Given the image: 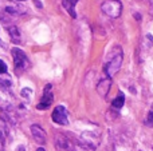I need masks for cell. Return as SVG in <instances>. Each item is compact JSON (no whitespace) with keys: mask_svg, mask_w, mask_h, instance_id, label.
Masks as SVG:
<instances>
[{"mask_svg":"<svg viewBox=\"0 0 153 151\" xmlns=\"http://www.w3.org/2000/svg\"><path fill=\"white\" fill-rule=\"evenodd\" d=\"M124 103H125V96L122 92H120L118 95H117V98L111 102V106H113L114 108H121V107L124 106Z\"/></svg>","mask_w":153,"mask_h":151,"instance_id":"11","label":"cell"},{"mask_svg":"<svg viewBox=\"0 0 153 151\" xmlns=\"http://www.w3.org/2000/svg\"><path fill=\"white\" fill-rule=\"evenodd\" d=\"M36 151H46V150H45V149H43V147H39V149H38Z\"/></svg>","mask_w":153,"mask_h":151,"instance_id":"15","label":"cell"},{"mask_svg":"<svg viewBox=\"0 0 153 151\" xmlns=\"http://www.w3.org/2000/svg\"><path fill=\"white\" fill-rule=\"evenodd\" d=\"M122 59H124V52H122L121 47H120V45L113 47V50H111L108 55L105 66H103V71H105L106 76L111 79V78L120 71V68H121V66H122Z\"/></svg>","mask_w":153,"mask_h":151,"instance_id":"1","label":"cell"},{"mask_svg":"<svg viewBox=\"0 0 153 151\" xmlns=\"http://www.w3.org/2000/svg\"><path fill=\"white\" fill-rule=\"evenodd\" d=\"M16 1H26V0H16Z\"/></svg>","mask_w":153,"mask_h":151,"instance_id":"16","label":"cell"},{"mask_svg":"<svg viewBox=\"0 0 153 151\" xmlns=\"http://www.w3.org/2000/svg\"><path fill=\"white\" fill-rule=\"evenodd\" d=\"M53 120L55 123L61 126H66L69 123V119H67V111L65 108V106H56L53 111V115H51Z\"/></svg>","mask_w":153,"mask_h":151,"instance_id":"5","label":"cell"},{"mask_svg":"<svg viewBox=\"0 0 153 151\" xmlns=\"http://www.w3.org/2000/svg\"><path fill=\"white\" fill-rule=\"evenodd\" d=\"M54 100V95H53V86L51 84H46L45 90H43V96L40 103L36 106L38 110H47L48 107L53 104Z\"/></svg>","mask_w":153,"mask_h":151,"instance_id":"4","label":"cell"},{"mask_svg":"<svg viewBox=\"0 0 153 151\" xmlns=\"http://www.w3.org/2000/svg\"><path fill=\"white\" fill-rule=\"evenodd\" d=\"M18 151H26V149L23 146H20V147H18Z\"/></svg>","mask_w":153,"mask_h":151,"instance_id":"14","label":"cell"},{"mask_svg":"<svg viewBox=\"0 0 153 151\" xmlns=\"http://www.w3.org/2000/svg\"><path fill=\"white\" fill-rule=\"evenodd\" d=\"M12 58H13V64H15L16 74H20V72L26 71V70L30 67L28 58H27V55L24 54V51H22L20 48H13Z\"/></svg>","mask_w":153,"mask_h":151,"instance_id":"2","label":"cell"},{"mask_svg":"<svg viewBox=\"0 0 153 151\" xmlns=\"http://www.w3.org/2000/svg\"><path fill=\"white\" fill-rule=\"evenodd\" d=\"M111 84V79L110 78H106V79H102L97 86V91L101 96H106L109 92V88H110Z\"/></svg>","mask_w":153,"mask_h":151,"instance_id":"7","label":"cell"},{"mask_svg":"<svg viewBox=\"0 0 153 151\" xmlns=\"http://www.w3.org/2000/svg\"><path fill=\"white\" fill-rule=\"evenodd\" d=\"M8 136V126H7V122L0 117V141L4 142L5 138Z\"/></svg>","mask_w":153,"mask_h":151,"instance_id":"10","label":"cell"},{"mask_svg":"<svg viewBox=\"0 0 153 151\" xmlns=\"http://www.w3.org/2000/svg\"><path fill=\"white\" fill-rule=\"evenodd\" d=\"M101 10L105 15H108L109 18H118L122 12V4L118 0H106L102 3Z\"/></svg>","mask_w":153,"mask_h":151,"instance_id":"3","label":"cell"},{"mask_svg":"<svg viewBox=\"0 0 153 151\" xmlns=\"http://www.w3.org/2000/svg\"><path fill=\"white\" fill-rule=\"evenodd\" d=\"M7 31H8V34H10V37L13 43H20L22 37H20V32H19L18 27L10 26V27H7Z\"/></svg>","mask_w":153,"mask_h":151,"instance_id":"9","label":"cell"},{"mask_svg":"<svg viewBox=\"0 0 153 151\" xmlns=\"http://www.w3.org/2000/svg\"><path fill=\"white\" fill-rule=\"evenodd\" d=\"M31 135L35 139V142L39 144H45L47 142V134L46 131L40 127L39 125H32L31 126Z\"/></svg>","mask_w":153,"mask_h":151,"instance_id":"6","label":"cell"},{"mask_svg":"<svg viewBox=\"0 0 153 151\" xmlns=\"http://www.w3.org/2000/svg\"><path fill=\"white\" fill-rule=\"evenodd\" d=\"M7 72V64L4 63V62L0 59V75L1 74H5Z\"/></svg>","mask_w":153,"mask_h":151,"instance_id":"13","label":"cell"},{"mask_svg":"<svg viewBox=\"0 0 153 151\" xmlns=\"http://www.w3.org/2000/svg\"><path fill=\"white\" fill-rule=\"evenodd\" d=\"M78 3V0H62V4H63L65 10L70 13L71 18H75L76 13H75V4Z\"/></svg>","mask_w":153,"mask_h":151,"instance_id":"8","label":"cell"},{"mask_svg":"<svg viewBox=\"0 0 153 151\" xmlns=\"http://www.w3.org/2000/svg\"><path fill=\"white\" fill-rule=\"evenodd\" d=\"M145 125L149 126V127H153V106H152V108L149 110L148 115H146V118H145Z\"/></svg>","mask_w":153,"mask_h":151,"instance_id":"12","label":"cell"}]
</instances>
